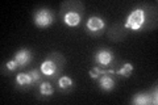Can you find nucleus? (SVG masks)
I'll return each instance as SVG.
<instances>
[{"instance_id":"nucleus-16","label":"nucleus","mask_w":158,"mask_h":105,"mask_svg":"<svg viewBox=\"0 0 158 105\" xmlns=\"http://www.w3.org/2000/svg\"><path fill=\"white\" fill-rule=\"evenodd\" d=\"M6 67H7V70H8V71H11V72L16 71L17 68H20V67H19V64H17V62L15 61L13 58L11 59V61H8V62L6 63Z\"/></svg>"},{"instance_id":"nucleus-6","label":"nucleus","mask_w":158,"mask_h":105,"mask_svg":"<svg viewBox=\"0 0 158 105\" xmlns=\"http://www.w3.org/2000/svg\"><path fill=\"white\" fill-rule=\"evenodd\" d=\"M13 59L17 62L19 67L23 68V67L28 66V64L32 62L33 54H32L31 50H28V49H21V50H19V51H16V54L13 55Z\"/></svg>"},{"instance_id":"nucleus-3","label":"nucleus","mask_w":158,"mask_h":105,"mask_svg":"<svg viewBox=\"0 0 158 105\" xmlns=\"http://www.w3.org/2000/svg\"><path fill=\"white\" fill-rule=\"evenodd\" d=\"M56 20V14L52 9L49 8H40L33 14V21L34 25L38 28H48Z\"/></svg>"},{"instance_id":"nucleus-10","label":"nucleus","mask_w":158,"mask_h":105,"mask_svg":"<svg viewBox=\"0 0 158 105\" xmlns=\"http://www.w3.org/2000/svg\"><path fill=\"white\" fill-rule=\"evenodd\" d=\"M16 84L20 88H29V87L34 86L33 79L29 72H20L16 76Z\"/></svg>"},{"instance_id":"nucleus-12","label":"nucleus","mask_w":158,"mask_h":105,"mask_svg":"<svg viewBox=\"0 0 158 105\" xmlns=\"http://www.w3.org/2000/svg\"><path fill=\"white\" fill-rule=\"evenodd\" d=\"M133 70H135L133 64L129 63V62H125V63L123 64V66L116 71V75H118V76H123V78H131L132 74H133Z\"/></svg>"},{"instance_id":"nucleus-7","label":"nucleus","mask_w":158,"mask_h":105,"mask_svg":"<svg viewBox=\"0 0 158 105\" xmlns=\"http://www.w3.org/2000/svg\"><path fill=\"white\" fill-rule=\"evenodd\" d=\"M96 80H98L99 88L104 92H111L112 89L116 87V80H115V78H113V75H107V74L100 75Z\"/></svg>"},{"instance_id":"nucleus-2","label":"nucleus","mask_w":158,"mask_h":105,"mask_svg":"<svg viewBox=\"0 0 158 105\" xmlns=\"http://www.w3.org/2000/svg\"><path fill=\"white\" fill-rule=\"evenodd\" d=\"M58 55H59L58 53H54L41 63L40 70H41L44 76H48L50 79H56V80H58V75L62 71V68H58V64H57L58 63L57 62Z\"/></svg>"},{"instance_id":"nucleus-13","label":"nucleus","mask_w":158,"mask_h":105,"mask_svg":"<svg viewBox=\"0 0 158 105\" xmlns=\"http://www.w3.org/2000/svg\"><path fill=\"white\" fill-rule=\"evenodd\" d=\"M132 103L133 104H156L154 101H153V99H150V95L149 93H137L135 97L132 99Z\"/></svg>"},{"instance_id":"nucleus-11","label":"nucleus","mask_w":158,"mask_h":105,"mask_svg":"<svg viewBox=\"0 0 158 105\" xmlns=\"http://www.w3.org/2000/svg\"><path fill=\"white\" fill-rule=\"evenodd\" d=\"M38 92L44 97H50L54 93V87L50 82H41V84L38 87Z\"/></svg>"},{"instance_id":"nucleus-8","label":"nucleus","mask_w":158,"mask_h":105,"mask_svg":"<svg viewBox=\"0 0 158 105\" xmlns=\"http://www.w3.org/2000/svg\"><path fill=\"white\" fill-rule=\"evenodd\" d=\"M82 21V14L79 12H66L63 13V22L70 28L78 26Z\"/></svg>"},{"instance_id":"nucleus-4","label":"nucleus","mask_w":158,"mask_h":105,"mask_svg":"<svg viewBox=\"0 0 158 105\" xmlns=\"http://www.w3.org/2000/svg\"><path fill=\"white\" fill-rule=\"evenodd\" d=\"M104 29H106V21L102 17L92 16L86 22V30L91 36H100Z\"/></svg>"},{"instance_id":"nucleus-15","label":"nucleus","mask_w":158,"mask_h":105,"mask_svg":"<svg viewBox=\"0 0 158 105\" xmlns=\"http://www.w3.org/2000/svg\"><path fill=\"white\" fill-rule=\"evenodd\" d=\"M88 75H90V78H91V79H94V80H96V79L102 75V67L95 66L94 68H91L90 71H88Z\"/></svg>"},{"instance_id":"nucleus-1","label":"nucleus","mask_w":158,"mask_h":105,"mask_svg":"<svg viewBox=\"0 0 158 105\" xmlns=\"http://www.w3.org/2000/svg\"><path fill=\"white\" fill-rule=\"evenodd\" d=\"M148 22L146 17V11L142 7L136 8L128 14V17L124 22V28L132 32H138L141 29H145Z\"/></svg>"},{"instance_id":"nucleus-14","label":"nucleus","mask_w":158,"mask_h":105,"mask_svg":"<svg viewBox=\"0 0 158 105\" xmlns=\"http://www.w3.org/2000/svg\"><path fill=\"white\" fill-rule=\"evenodd\" d=\"M29 74H31V76L33 79V84H36L38 82H41V78H42V72L40 68H33L31 70V71H28Z\"/></svg>"},{"instance_id":"nucleus-5","label":"nucleus","mask_w":158,"mask_h":105,"mask_svg":"<svg viewBox=\"0 0 158 105\" xmlns=\"http://www.w3.org/2000/svg\"><path fill=\"white\" fill-rule=\"evenodd\" d=\"M94 61L98 67H108L115 61V55L108 49H99L94 55Z\"/></svg>"},{"instance_id":"nucleus-9","label":"nucleus","mask_w":158,"mask_h":105,"mask_svg":"<svg viewBox=\"0 0 158 105\" xmlns=\"http://www.w3.org/2000/svg\"><path fill=\"white\" fill-rule=\"evenodd\" d=\"M57 86H58L59 91H61L62 93H67V92H70L71 89L74 88V82H73L71 78L63 75V76H61L57 80Z\"/></svg>"}]
</instances>
